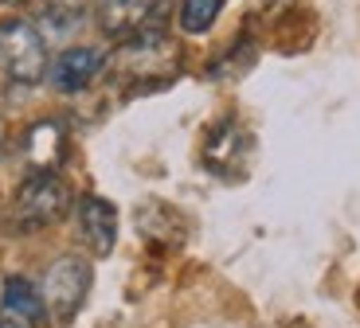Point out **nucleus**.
<instances>
[{"label": "nucleus", "mask_w": 360, "mask_h": 328, "mask_svg": "<svg viewBox=\"0 0 360 328\" xmlns=\"http://www.w3.org/2000/svg\"><path fill=\"white\" fill-rule=\"evenodd\" d=\"M90 285H94V270H90L86 258H79V254L55 258L44 277V305L51 309V317L59 324H71L79 317L82 301H86Z\"/></svg>", "instance_id": "20e7f679"}, {"label": "nucleus", "mask_w": 360, "mask_h": 328, "mask_svg": "<svg viewBox=\"0 0 360 328\" xmlns=\"http://www.w3.org/2000/svg\"><path fill=\"white\" fill-rule=\"evenodd\" d=\"M67 211H71V188L55 172H32L12 199V227L20 235H32L55 227Z\"/></svg>", "instance_id": "f257e3e1"}, {"label": "nucleus", "mask_w": 360, "mask_h": 328, "mask_svg": "<svg viewBox=\"0 0 360 328\" xmlns=\"http://www.w3.org/2000/svg\"><path fill=\"white\" fill-rule=\"evenodd\" d=\"M224 0H180V32L188 36H204L207 27L216 24Z\"/></svg>", "instance_id": "f8f14e48"}, {"label": "nucleus", "mask_w": 360, "mask_h": 328, "mask_svg": "<svg viewBox=\"0 0 360 328\" xmlns=\"http://www.w3.org/2000/svg\"><path fill=\"white\" fill-rule=\"evenodd\" d=\"M180 67V55L176 44H172L165 32H149V36H137L126 39L114 55L106 59V71H114L122 82H141V79H157V82H169Z\"/></svg>", "instance_id": "f03ea898"}, {"label": "nucleus", "mask_w": 360, "mask_h": 328, "mask_svg": "<svg viewBox=\"0 0 360 328\" xmlns=\"http://www.w3.org/2000/svg\"><path fill=\"white\" fill-rule=\"evenodd\" d=\"M32 4H36V20H39L36 27H47L55 36L79 27L86 8H90V0H32Z\"/></svg>", "instance_id": "9b49d317"}, {"label": "nucleus", "mask_w": 360, "mask_h": 328, "mask_svg": "<svg viewBox=\"0 0 360 328\" xmlns=\"http://www.w3.org/2000/svg\"><path fill=\"white\" fill-rule=\"evenodd\" d=\"M0 328H27V324H20V320H12V317H4V313H0Z\"/></svg>", "instance_id": "4468645a"}, {"label": "nucleus", "mask_w": 360, "mask_h": 328, "mask_svg": "<svg viewBox=\"0 0 360 328\" xmlns=\"http://www.w3.org/2000/svg\"><path fill=\"white\" fill-rule=\"evenodd\" d=\"M247 152H251V137H247V129L235 122V117H224L204 141V164L216 172V176H231V172L243 169Z\"/></svg>", "instance_id": "0eeeda50"}, {"label": "nucleus", "mask_w": 360, "mask_h": 328, "mask_svg": "<svg viewBox=\"0 0 360 328\" xmlns=\"http://www.w3.org/2000/svg\"><path fill=\"white\" fill-rule=\"evenodd\" d=\"M0 67L12 82L36 86L47 74V39L32 20H0Z\"/></svg>", "instance_id": "7ed1b4c3"}, {"label": "nucleus", "mask_w": 360, "mask_h": 328, "mask_svg": "<svg viewBox=\"0 0 360 328\" xmlns=\"http://www.w3.org/2000/svg\"><path fill=\"white\" fill-rule=\"evenodd\" d=\"M0 313L12 320H20V324L36 328L39 320H44L47 305H44V289H36V285L27 282V277L20 274H8L4 282H0Z\"/></svg>", "instance_id": "9d476101"}, {"label": "nucleus", "mask_w": 360, "mask_h": 328, "mask_svg": "<svg viewBox=\"0 0 360 328\" xmlns=\"http://www.w3.org/2000/svg\"><path fill=\"white\" fill-rule=\"evenodd\" d=\"M4 152H8V125L0 122V160H4Z\"/></svg>", "instance_id": "ddd939ff"}, {"label": "nucleus", "mask_w": 360, "mask_h": 328, "mask_svg": "<svg viewBox=\"0 0 360 328\" xmlns=\"http://www.w3.org/2000/svg\"><path fill=\"white\" fill-rule=\"evenodd\" d=\"M165 8L169 0H94V24L106 39L126 44L149 32H165Z\"/></svg>", "instance_id": "39448f33"}, {"label": "nucleus", "mask_w": 360, "mask_h": 328, "mask_svg": "<svg viewBox=\"0 0 360 328\" xmlns=\"http://www.w3.org/2000/svg\"><path fill=\"white\" fill-rule=\"evenodd\" d=\"M75 211H79V227H82L86 247L98 258H106L117 242V207L110 199H102V195H82Z\"/></svg>", "instance_id": "6e6552de"}, {"label": "nucleus", "mask_w": 360, "mask_h": 328, "mask_svg": "<svg viewBox=\"0 0 360 328\" xmlns=\"http://www.w3.org/2000/svg\"><path fill=\"white\" fill-rule=\"evenodd\" d=\"M24 160L32 164V172H55L67 157V129L59 122H36L20 141Z\"/></svg>", "instance_id": "1a4fd4ad"}, {"label": "nucleus", "mask_w": 360, "mask_h": 328, "mask_svg": "<svg viewBox=\"0 0 360 328\" xmlns=\"http://www.w3.org/2000/svg\"><path fill=\"white\" fill-rule=\"evenodd\" d=\"M106 59L110 55L102 51V47H67L59 59L51 63V86L59 90V94H79V90H86L94 79H102L106 74Z\"/></svg>", "instance_id": "423d86ee"}, {"label": "nucleus", "mask_w": 360, "mask_h": 328, "mask_svg": "<svg viewBox=\"0 0 360 328\" xmlns=\"http://www.w3.org/2000/svg\"><path fill=\"white\" fill-rule=\"evenodd\" d=\"M4 8H20V4H27V0H0Z\"/></svg>", "instance_id": "2eb2a0df"}]
</instances>
